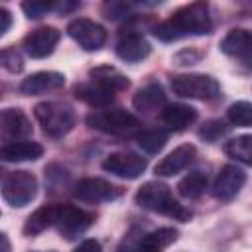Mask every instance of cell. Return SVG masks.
Returning <instances> with one entry per match:
<instances>
[{"mask_svg": "<svg viewBox=\"0 0 252 252\" xmlns=\"http://www.w3.org/2000/svg\"><path fill=\"white\" fill-rule=\"evenodd\" d=\"M43 148L37 142L32 140H20L0 146V159L4 161H33L41 158Z\"/></svg>", "mask_w": 252, "mask_h": 252, "instance_id": "ac0fdd59", "label": "cell"}, {"mask_svg": "<svg viewBox=\"0 0 252 252\" xmlns=\"http://www.w3.org/2000/svg\"><path fill=\"white\" fill-rule=\"evenodd\" d=\"M224 152H226V156L242 161L244 165H250L252 163V136L242 134V136L228 140L224 144Z\"/></svg>", "mask_w": 252, "mask_h": 252, "instance_id": "d4e9b609", "label": "cell"}, {"mask_svg": "<svg viewBox=\"0 0 252 252\" xmlns=\"http://www.w3.org/2000/svg\"><path fill=\"white\" fill-rule=\"evenodd\" d=\"M32 134V122L20 108L0 110V142H20Z\"/></svg>", "mask_w": 252, "mask_h": 252, "instance_id": "8fae6325", "label": "cell"}, {"mask_svg": "<svg viewBox=\"0 0 252 252\" xmlns=\"http://www.w3.org/2000/svg\"><path fill=\"white\" fill-rule=\"evenodd\" d=\"M177 240V230L163 226L158 230H152L148 234H144L132 248L130 252H163L171 242Z\"/></svg>", "mask_w": 252, "mask_h": 252, "instance_id": "ffe728a7", "label": "cell"}, {"mask_svg": "<svg viewBox=\"0 0 252 252\" xmlns=\"http://www.w3.org/2000/svg\"><path fill=\"white\" fill-rule=\"evenodd\" d=\"M33 114H35L37 122L41 124L43 132L55 140L63 138L75 126V112L65 102H57V100L39 102L33 108Z\"/></svg>", "mask_w": 252, "mask_h": 252, "instance_id": "3957f363", "label": "cell"}, {"mask_svg": "<svg viewBox=\"0 0 252 252\" xmlns=\"http://www.w3.org/2000/svg\"><path fill=\"white\" fill-rule=\"evenodd\" d=\"M138 146L146 152V154H158L163 150L165 142H167V132L161 128H152V130H144L138 134Z\"/></svg>", "mask_w": 252, "mask_h": 252, "instance_id": "4316f807", "label": "cell"}, {"mask_svg": "<svg viewBox=\"0 0 252 252\" xmlns=\"http://www.w3.org/2000/svg\"><path fill=\"white\" fill-rule=\"evenodd\" d=\"M12 26V14L6 8H0V35H4Z\"/></svg>", "mask_w": 252, "mask_h": 252, "instance_id": "836d02e7", "label": "cell"}, {"mask_svg": "<svg viewBox=\"0 0 252 252\" xmlns=\"http://www.w3.org/2000/svg\"><path fill=\"white\" fill-rule=\"evenodd\" d=\"M57 213H59V205H43V207H39L37 211H33L28 217V220L24 224V234L35 236V234L47 230L49 226L55 224Z\"/></svg>", "mask_w": 252, "mask_h": 252, "instance_id": "603a6c76", "label": "cell"}, {"mask_svg": "<svg viewBox=\"0 0 252 252\" xmlns=\"http://www.w3.org/2000/svg\"><path fill=\"white\" fill-rule=\"evenodd\" d=\"M59 37L61 33L57 28H51V26L37 28L24 37V51L33 59H43L53 53L55 45L59 43Z\"/></svg>", "mask_w": 252, "mask_h": 252, "instance_id": "7c38bea8", "label": "cell"}, {"mask_svg": "<svg viewBox=\"0 0 252 252\" xmlns=\"http://www.w3.org/2000/svg\"><path fill=\"white\" fill-rule=\"evenodd\" d=\"M87 124L106 134H130L140 126L138 116L124 108H102L87 116Z\"/></svg>", "mask_w": 252, "mask_h": 252, "instance_id": "5b68a950", "label": "cell"}, {"mask_svg": "<svg viewBox=\"0 0 252 252\" xmlns=\"http://www.w3.org/2000/svg\"><path fill=\"white\" fill-rule=\"evenodd\" d=\"M197 156V150L195 146L191 144H183V146H177L173 152H169L158 165H156V173L161 175V177H169V175H175L179 171H183L185 167H189L193 163Z\"/></svg>", "mask_w": 252, "mask_h": 252, "instance_id": "9a60e30c", "label": "cell"}, {"mask_svg": "<svg viewBox=\"0 0 252 252\" xmlns=\"http://www.w3.org/2000/svg\"><path fill=\"white\" fill-rule=\"evenodd\" d=\"M77 6H79L77 2H63V4H57L55 8H57L59 12H63V14H65V12H69V10H75Z\"/></svg>", "mask_w": 252, "mask_h": 252, "instance_id": "d590c367", "label": "cell"}, {"mask_svg": "<svg viewBox=\"0 0 252 252\" xmlns=\"http://www.w3.org/2000/svg\"><path fill=\"white\" fill-rule=\"evenodd\" d=\"M53 8H55V4H51V2H24L22 4V10L26 12V16L28 18H33V20L45 16Z\"/></svg>", "mask_w": 252, "mask_h": 252, "instance_id": "4dcf8cb0", "label": "cell"}, {"mask_svg": "<svg viewBox=\"0 0 252 252\" xmlns=\"http://www.w3.org/2000/svg\"><path fill=\"white\" fill-rule=\"evenodd\" d=\"M0 96H2V89H0Z\"/></svg>", "mask_w": 252, "mask_h": 252, "instance_id": "74e56055", "label": "cell"}, {"mask_svg": "<svg viewBox=\"0 0 252 252\" xmlns=\"http://www.w3.org/2000/svg\"><path fill=\"white\" fill-rule=\"evenodd\" d=\"M73 252H100V244L96 240L89 238V240H83Z\"/></svg>", "mask_w": 252, "mask_h": 252, "instance_id": "d6a6232c", "label": "cell"}, {"mask_svg": "<svg viewBox=\"0 0 252 252\" xmlns=\"http://www.w3.org/2000/svg\"><path fill=\"white\" fill-rule=\"evenodd\" d=\"M161 120L169 130L183 132L197 120V110L189 104H165L161 108Z\"/></svg>", "mask_w": 252, "mask_h": 252, "instance_id": "e0dca14e", "label": "cell"}, {"mask_svg": "<svg viewBox=\"0 0 252 252\" xmlns=\"http://www.w3.org/2000/svg\"><path fill=\"white\" fill-rule=\"evenodd\" d=\"M37 193V179L30 171H12L2 183V197L12 207H26Z\"/></svg>", "mask_w": 252, "mask_h": 252, "instance_id": "8992f818", "label": "cell"}, {"mask_svg": "<svg viewBox=\"0 0 252 252\" xmlns=\"http://www.w3.org/2000/svg\"><path fill=\"white\" fill-rule=\"evenodd\" d=\"M91 79L93 81H96V83H102V85H106L108 89H112L114 93L116 91H122V89H128V79L120 73V71H116V69H112V67H96V69H93L91 71Z\"/></svg>", "mask_w": 252, "mask_h": 252, "instance_id": "484cf974", "label": "cell"}, {"mask_svg": "<svg viewBox=\"0 0 252 252\" xmlns=\"http://www.w3.org/2000/svg\"><path fill=\"white\" fill-rule=\"evenodd\" d=\"M67 33L71 39H75L85 51H96L106 41V32L100 24L89 20V18H77L67 26Z\"/></svg>", "mask_w": 252, "mask_h": 252, "instance_id": "ba28073f", "label": "cell"}, {"mask_svg": "<svg viewBox=\"0 0 252 252\" xmlns=\"http://www.w3.org/2000/svg\"><path fill=\"white\" fill-rule=\"evenodd\" d=\"M146 167H148V161L132 152H114L106 156L102 161L104 171L122 179H136L146 171Z\"/></svg>", "mask_w": 252, "mask_h": 252, "instance_id": "9c48e42d", "label": "cell"}, {"mask_svg": "<svg viewBox=\"0 0 252 252\" xmlns=\"http://www.w3.org/2000/svg\"><path fill=\"white\" fill-rule=\"evenodd\" d=\"M102 14L106 20H118L128 14V4L124 2H106L102 6Z\"/></svg>", "mask_w": 252, "mask_h": 252, "instance_id": "1f68e13d", "label": "cell"}, {"mask_svg": "<svg viewBox=\"0 0 252 252\" xmlns=\"http://www.w3.org/2000/svg\"><path fill=\"white\" fill-rule=\"evenodd\" d=\"M226 116H228L230 124L250 126V122H252V104L248 100H238V102H234V104L228 106Z\"/></svg>", "mask_w": 252, "mask_h": 252, "instance_id": "83f0119b", "label": "cell"}, {"mask_svg": "<svg viewBox=\"0 0 252 252\" xmlns=\"http://www.w3.org/2000/svg\"><path fill=\"white\" fill-rule=\"evenodd\" d=\"M171 89L181 98H199V100H215L220 94V87L217 79L203 73H187L171 79Z\"/></svg>", "mask_w": 252, "mask_h": 252, "instance_id": "277c9868", "label": "cell"}, {"mask_svg": "<svg viewBox=\"0 0 252 252\" xmlns=\"http://www.w3.org/2000/svg\"><path fill=\"white\" fill-rule=\"evenodd\" d=\"M132 104L138 112H144V114H152V112H158L165 106V94H163V89L156 83L152 85H146L142 87L134 98H132Z\"/></svg>", "mask_w": 252, "mask_h": 252, "instance_id": "7402d4cb", "label": "cell"}, {"mask_svg": "<svg viewBox=\"0 0 252 252\" xmlns=\"http://www.w3.org/2000/svg\"><path fill=\"white\" fill-rule=\"evenodd\" d=\"M244 183H246L244 169H240L236 165H224L213 183V195L220 201H230L238 195V191L242 189Z\"/></svg>", "mask_w": 252, "mask_h": 252, "instance_id": "4fadbf2b", "label": "cell"}, {"mask_svg": "<svg viewBox=\"0 0 252 252\" xmlns=\"http://www.w3.org/2000/svg\"><path fill=\"white\" fill-rule=\"evenodd\" d=\"M0 175H2V167H0Z\"/></svg>", "mask_w": 252, "mask_h": 252, "instance_id": "8d00e7d4", "label": "cell"}, {"mask_svg": "<svg viewBox=\"0 0 252 252\" xmlns=\"http://www.w3.org/2000/svg\"><path fill=\"white\" fill-rule=\"evenodd\" d=\"M136 203L142 207V209H148V211H154V213H159V215H165V217H171L175 220H189L191 219V213L187 209H183V205H179L169 187L165 183H159V181H148L144 183L138 193H136Z\"/></svg>", "mask_w": 252, "mask_h": 252, "instance_id": "7a4b0ae2", "label": "cell"}, {"mask_svg": "<svg viewBox=\"0 0 252 252\" xmlns=\"http://www.w3.org/2000/svg\"><path fill=\"white\" fill-rule=\"evenodd\" d=\"M150 51H152V47H150L148 39L142 33H136V32L124 33L116 41V55L124 61H130V63L146 59L150 55Z\"/></svg>", "mask_w": 252, "mask_h": 252, "instance_id": "2e32d148", "label": "cell"}, {"mask_svg": "<svg viewBox=\"0 0 252 252\" xmlns=\"http://www.w3.org/2000/svg\"><path fill=\"white\" fill-rule=\"evenodd\" d=\"M228 132V126L222 120H207L201 128H199V136L205 142H217L220 140L224 134Z\"/></svg>", "mask_w": 252, "mask_h": 252, "instance_id": "f1b7e54d", "label": "cell"}, {"mask_svg": "<svg viewBox=\"0 0 252 252\" xmlns=\"http://www.w3.org/2000/svg\"><path fill=\"white\" fill-rule=\"evenodd\" d=\"M213 28L209 4L207 2H191L177 12H173L165 22L156 26L154 33L161 41H177L187 35H205Z\"/></svg>", "mask_w": 252, "mask_h": 252, "instance_id": "6da1fadb", "label": "cell"}, {"mask_svg": "<svg viewBox=\"0 0 252 252\" xmlns=\"http://www.w3.org/2000/svg\"><path fill=\"white\" fill-rule=\"evenodd\" d=\"M65 85V77L57 71H39L33 73L30 77H26L20 83V93L28 94V96H35V94H43L49 91H57Z\"/></svg>", "mask_w": 252, "mask_h": 252, "instance_id": "5bb4252c", "label": "cell"}, {"mask_svg": "<svg viewBox=\"0 0 252 252\" xmlns=\"http://www.w3.org/2000/svg\"><path fill=\"white\" fill-rule=\"evenodd\" d=\"M0 67H4L10 73H20L24 69V59L14 47H6L0 51Z\"/></svg>", "mask_w": 252, "mask_h": 252, "instance_id": "f546056e", "label": "cell"}, {"mask_svg": "<svg viewBox=\"0 0 252 252\" xmlns=\"http://www.w3.org/2000/svg\"><path fill=\"white\" fill-rule=\"evenodd\" d=\"M207 173L203 171H191L177 183V193L185 199H199L207 189Z\"/></svg>", "mask_w": 252, "mask_h": 252, "instance_id": "cb8c5ba5", "label": "cell"}, {"mask_svg": "<svg viewBox=\"0 0 252 252\" xmlns=\"http://www.w3.org/2000/svg\"><path fill=\"white\" fill-rule=\"evenodd\" d=\"M250 47H252V35L248 30H242V28L230 30L220 41L222 53H226L230 57H240L244 61H248V57H250Z\"/></svg>", "mask_w": 252, "mask_h": 252, "instance_id": "44dd1931", "label": "cell"}, {"mask_svg": "<svg viewBox=\"0 0 252 252\" xmlns=\"http://www.w3.org/2000/svg\"><path fill=\"white\" fill-rule=\"evenodd\" d=\"M75 96L94 108H104L114 100V91L108 89L102 83L91 81V83H83L75 87Z\"/></svg>", "mask_w": 252, "mask_h": 252, "instance_id": "d6986e66", "label": "cell"}, {"mask_svg": "<svg viewBox=\"0 0 252 252\" xmlns=\"http://www.w3.org/2000/svg\"><path fill=\"white\" fill-rule=\"evenodd\" d=\"M73 195L85 203H104V201H114L116 197H120L122 189L100 177H85L75 185Z\"/></svg>", "mask_w": 252, "mask_h": 252, "instance_id": "30bf717a", "label": "cell"}, {"mask_svg": "<svg viewBox=\"0 0 252 252\" xmlns=\"http://www.w3.org/2000/svg\"><path fill=\"white\" fill-rule=\"evenodd\" d=\"M93 222H94V213H89V211L73 207V205H59L55 226L67 240L79 238Z\"/></svg>", "mask_w": 252, "mask_h": 252, "instance_id": "52a82bcc", "label": "cell"}, {"mask_svg": "<svg viewBox=\"0 0 252 252\" xmlns=\"http://www.w3.org/2000/svg\"><path fill=\"white\" fill-rule=\"evenodd\" d=\"M12 250V244L8 240V236L4 232H0V252H10Z\"/></svg>", "mask_w": 252, "mask_h": 252, "instance_id": "e575fe53", "label": "cell"}]
</instances>
